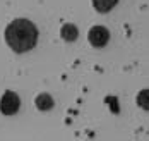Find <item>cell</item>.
Returning a JSON list of instances; mask_svg holds the SVG:
<instances>
[{"mask_svg":"<svg viewBox=\"0 0 149 141\" xmlns=\"http://www.w3.org/2000/svg\"><path fill=\"white\" fill-rule=\"evenodd\" d=\"M5 41L15 53L29 52L38 43V28L28 19H14L5 28Z\"/></svg>","mask_w":149,"mask_h":141,"instance_id":"6da1fadb","label":"cell"},{"mask_svg":"<svg viewBox=\"0 0 149 141\" xmlns=\"http://www.w3.org/2000/svg\"><path fill=\"white\" fill-rule=\"evenodd\" d=\"M21 107V100L14 91H5L0 100V112L3 115H14Z\"/></svg>","mask_w":149,"mask_h":141,"instance_id":"7a4b0ae2","label":"cell"},{"mask_svg":"<svg viewBox=\"0 0 149 141\" xmlns=\"http://www.w3.org/2000/svg\"><path fill=\"white\" fill-rule=\"evenodd\" d=\"M88 40H89V43L93 47L103 48L110 40V31L104 26H93L88 33Z\"/></svg>","mask_w":149,"mask_h":141,"instance_id":"3957f363","label":"cell"},{"mask_svg":"<svg viewBox=\"0 0 149 141\" xmlns=\"http://www.w3.org/2000/svg\"><path fill=\"white\" fill-rule=\"evenodd\" d=\"M60 34H62V38H63L65 41H75L77 36H79V31H77V26H74V24L69 22V24H63V26H62Z\"/></svg>","mask_w":149,"mask_h":141,"instance_id":"277c9868","label":"cell"},{"mask_svg":"<svg viewBox=\"0 0 149 141\" xmlns=\"http://www.w3.org/2000/svg\"><path fill=\"white\" fill-rule=\"evenodd\" d=\"M91 2H93L94 9H96L100 14H106V12H110V11L118 4V0H91Z\"/></svg>","mask_w":149,"mask_h":141,"instance_id":"5b68a950","label":"cell"},{"mask_svg":"<svg viewBox=\"0 0 149 141\" xmlns=\"http://www.w3.org/2000/svg\"><path fill=\"white\" fill-rule=\"evenodd\" d=\"M36 107L41 110V112H46V110L53 109V98L48 93H41L36 96Z\"/></svg>","mask_w":149,"mask_h":141,"instance_id":"8992f818","label":"cell"},{"mask_svg":"<svg viewBox=\"0 0 149 141\" xmlns=\"http://www.w3.org/2000/svg\"><path fill=\"white\" fill-rule=\"evenodd\" d=\"M137 105H139L141 109L149 110V90L139 91V95H137Z\"/></svg>","mask_w":149,"mask_h":141,"instance_id":"52a82bcc","label":"cell"},{"mask_svg":"<svg viewBox=\"0 0 149 141\" xmlns=\"http://www.w3.org/2000/svg\"><path fill=\"white\" fill-rule=\"evenodd\" d=\"M106 102H108V103H111V112H113V114H117V112H118V105L115 103L117 100H115L113 96H108V98H106Z\"/></svg>","mask_w":149,"mask_h":141,"instance_id":"ba28073f","label":"cell"}]
</instances>
